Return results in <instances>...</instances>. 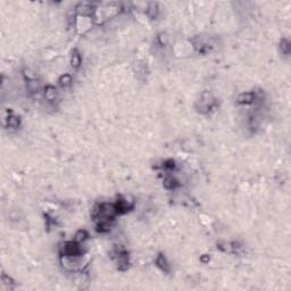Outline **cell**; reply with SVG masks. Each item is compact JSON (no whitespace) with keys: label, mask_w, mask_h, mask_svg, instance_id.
Instances as JSON below:
<instances>
[{"label":"cell","mask_w":291,"mask_h":291,"mask_svg":"<svg viewBox=\"0 0 291 291\" xmlns=\"http://www.w3.org/2000/svg\"><path fill=\"white\" fill-rule=\"evenodd\" d=\"M65 254L69 256L77 255V254H80V247L77 246L76 243L69 242V243H67V245L65 246Z\"/></svg>","instance_id":"cell-1"},{"label":"cell","mask_w":291,"mask_h":291,"mask_svg":"<svg viewBox=\"0 0 291 291\" xmlns=\"http://www.w3.org/2000/svg\"><path fill=\"white\" fill-rule=\"evenodd\" d=\"M254 100V94L252 93H243L239 97V103H249Z\"/></svg>","instance_id":"cell-2"},{"label":"cell","mask_w":291,"mask_h":291,"mask_svg":"<svg viewBox=\"0 0 291 291\" xmlns=\"http://www.w3.org/2000/svg\"><path fill=\"white\" fill-rule=\"evenodd\" d=\"M157 265L161 267L163 271H168V266H167V262H166V259L163 257V256H159L158 257V259H157Z\"/></svg>","instance_id":"cell-3"},{"label":"cell","mask_w":291,"mask_h":291,"mask_svg":"<svg viewBox=\"0 0 291 291\" xmlns=\"http://www.w3.org/2000/svg\"><path fill=\"white\" fill-rule=\"evenodd\" d=\"M164 184H165V187L166 188H168V189H173V188H175L176 187V180L175 179H173V178H167V179L165 180V182H164Z\"/></svg>","instance_id":"cell-4"},{"label":"cell","mask_w":291,"mask_h":291,"mask_svg":"<svg viewBox=\"0 0 291 291\" xmlns=\"http://www.w3.org/2000/svg\"><path fill=\"white\" fill-rule=\"evenodd\" d=\"M85 238H86V233H85V231H80V232H77V234H76L75 241L81 242V241H83Z\"/></svg>","instance_id":"cell-5"},{"label":"cell","mask_w":291,"mask_h":291,"mask_svg":"<svg viewBox=\"0 0 291 291\" xmlns=\"http://www.w3.org/2000/svg\"><path fill=\"white\" fill-rule=\"evenodd\" d=\"M81 63V58L79 55H73L72 56V66H74V67H77L79 65H80Z\"/></svg>","instance_id":"cell-6"}]
</instances>
